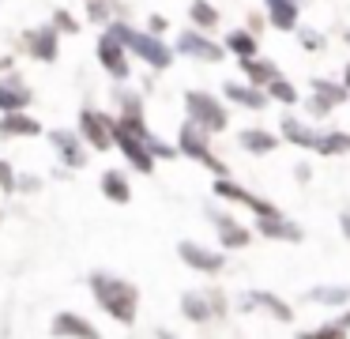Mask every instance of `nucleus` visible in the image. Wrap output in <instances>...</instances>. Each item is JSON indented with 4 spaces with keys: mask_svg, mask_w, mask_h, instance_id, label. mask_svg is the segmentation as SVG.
<instances>
[{
    "mask_svg": "<svg viewBox=\"0 0 350 339\" xmlns=\"http://www.w3.org/2000/svg\"><path fill=\"white\" fill-rule=\"evenodd\" d=\"M94 294H98V301L117 321H132L136 316V290L129 283H117L109 275H94Z\"/></svg>",
    "mask_w": 350,
    "mask_h": 339,
    "instance_id": "nucleus-1",
    "label": "nucleus"
},
{
    "mask_svg": "<svg viewBox=\"0 0 350 339\" xmlns=\"http://www.w3.org/2000/svg\"><path fill=\"white\" fill-rule=\"evenodd\" d=\"M109 34H117V38H121V42L132 49V53H139V57H144L147 64H154V68H166V64H170V49H166L162 42H154L151 34H139V30L121 27V23H117V27L109 30Z\"/></svg>",
    "mask_w": 350,
    "mask_h": 339,
    "instance_id": "nucleus-2",
    "label": "nucleus"
},
{
    "mask_svg": "<svg viewBox=\"0 0 350 339\" xmlns=\"http://www.w3.org/2000/svg\"><path fill=\"white\" fill-rule=\"evenodd\" d=\"M113 136H117V143H121V151L132 158V166H136L139 173H151V166H154V162H151V151L144 147V140H139V136L132 132V128H124V125H117V128H113Z\"/></svg>",
    "mask_w": 350,
    "mask_h": 339,
    "instance_id": "nucleus-3",
    "label": "nucleus"
},
{
    "mask_svg": "<svg viewBox=\"0 0 350 339\" xmlns=\"http://www.w3.org/2000/svg\"><path fill=\"white\" fill-rule=\"evenodd\" d=\"M185 102H189V113H192V117H196L204 128H211V132L226 128V113H222V110H219V105H215L207 95H200V90H196V95H189Z\"/></svg>",
    "mask_w": 350,
    "mask_h": 339,
    "instance_id": "nucleus-4",
    "label": "nucleus"
},
{
    "mask_svg": "<svg viewBox=\"0 0 350 339\" xmlns=\"http://www.w3.org/2000/svg\"><path fill=\"white\" fill-rule=\"evenodd\" d=\"M181 147L189 151L192 158H200V162H204L207 170H215V173H222V177H226V166L215 162V155L207 151V143H204V132H200L196 125H185V132H181Z\"/></svg>",
    "mask_w": 350,
    "mask_h": 339,
    "instance_id": "nucleus-5",
    "label": "nucleus"
},
{
    "mask_svg": "<svg viewBox=\"0 0 350 339\" xmlns=\"http://www.w3.org/2000/svg\"><path fill=\"white\" fill-rule=\"evenodd\" d=\"M79 125H83L87 140H91L94 147H102V151H106L109 143L117 140V136H113V125H109L106 117H98V113H83V117H79Z\"/></svg>",
    "mask_w": 350,
    "mask_h": 339,
    "instance_id": "nucleus-6",
    "label": "nucleus"
},
{
    "mask_svg": "<svg viewBox=\"0 0 350 339\" xmlns=\"http://www.w3.org/2000/svg\"><path fill=\"white\" fill-rule=\"evenodd\" d=\"M121 38L117 34H109V38H102L98 42V57H102V64L109 68V72L117 75V79H121V75H129V64H124V57H121Z\"/></svg>",
    "mask_w": 350,
    "mask_h": 339,
    "instance_id": "nucleus-7",
    "label": "nucleus"
},
{
    "mask_svg": "<svg viewBox=\"0 0 350 339\" xmlns=\"http://www.w3.org/2000/svg\"><path fill=\"white\" fill-rule=\"evenodd\" d=\"M215 192H222V196H230V200H237V203H245V208H252L256 215H275L271 208H267L264 200H256L252 192H245V188H237V185H230L226 177H219V185H215Z\"/></svg>",
    "mask_w": 350,
    "mask_h": 339,
    "instance_id": "nucleus-8",
    "label": "nucleus"
},
{
    "mask_svg": "<svg viewBox=\"0 0 350 339\" xmlns=\"http://www.w3.org/2000/svg\"><path fill=\"white\" fill-rule=\"evenodd\" d=\"M177 49H181V53H189V57H200V60H219V57H222V49H219V45H211L207 38H200V34H181Z\"/></svg>",
    "mask_w": 350,
    "mask_h": 339,
    "instance_id": "nucleus-9",
    "label": "nucleus"
},
{
    "mask_svg": "<svg viewBox=\"0 0 350 339\" xmlns=\"http://www.w3.org/2000/svg\"><path fill=\"white\" fill-rule=\"evenodd\" d=\"M181 260L192 264V268H200V271H219V268H222V256H219V253H207V249L189 245V241L181 245Z\"/></svg>",
    "mask_w": 350,
    "mask_h": 339,
    "instance_id": "nucleus-10",
    "label": "nucleus"
},
{
    "mask_svg": "<svg viewBox=\"0 0 350 339\" xmlns=\"http://www.w3.org/2000/svg\"><path fill=\"white\" fill-rule=\"evenodd\" d=\"M0 132H4V136H38V132H42V128H38V125H34V121H31V117H19V113H16V110H12V113H8V117L0 121Z\"/></svg>",
    "mask_w": 350,
    "mask_h": 339,
    "instance_id": "nucleus-11",
    "label": "nucleus"
},
{
    "mask_svg": "<svg viewBox=\"0 0 350 339\" xmlns=\"http://www.w3.org/2000/svg\"><path fill=\"white\" fill-rule=\"evenodd\" d=\"M267 8H271V23L279 30H290L297 23V8L294 0H267Z\"/></svg>",
    "mask_w": 350,
    "mask_h": 339,
    "instance_id": "nucleus-12",
    "label": "nucleus"
},
{
    "mask_svg": "<svg viewBox=\"0 0 350 339\" xmlns=\"http://www.w3.org/2000/svg\"><path fill=\"white\" fill-rule=\"evenodd\" d=\"M260 218H264V223H260V230L271 234V238H286V241L301 238V230H297V226H290V223H282L279 215H260Z\"/></svg>",
    "mask_w": 350,
    "mask_h": 339,
    "instance_id": "nucleus-13",
    "label": "nucleus"
},
{
    "mask_svg": "<svg viewBox=\"0 0 350 339\" xmlns=\"http://www.w3.org/2000/svg\"><path fill=\"white\" fill-rule=\"evenodd\" d=\"M53 331L57 336H94V328L87 321H79V316H57Z\"/></svg>",
    "mask_w": 350,
    "mask_h": 339,
    "instance_id": "nucleus-14",
    "label": "nucleus"
},
{
    "mask_svg": "<svg viewBox=\"0 0 350 339\" xmlns=\"http://www.w3.org/2000/svg\"><path fill=\"white\" fill-rule=\"evenodd\" d=\"M31 53H38L42 60H53V57H57V34H53V30L31 34Z\"/></svg>",
    "mask_w": 350,
    "mask_h": 339,
    "instance_id": "nucleus-15",
    "label": "nucleus"
},
{
    "mask_svg": "<svg viewBox=\"0 0 350 339\" xmlns=\"http://www.w3.org/2000/svg\"><path fill=\"white\" fill-rule=\"evenodd\" d=\"M245 305H267V309H271V316H279V321H290L286 301L271 298V294H249V298H245Z\"/></svg>",
    "mask_w": 350,
    "mask_h": 339,
    "instance_id": "nucleus-16",
    "label": "nucleus"
},
{
    "mask_svg": "<svg viewBox=\"0 0 350 339\" xmlns=\"http://www.w3.org/2000/svg\"><path fill=\"white\" fill-rule=\"evenodd\" d=\"M53 143H57V147L64 151V158H68L72 166H83V151H79V143L72 140L68 132H53Z\"/></svg>",
    "mask_w": 350,
    "mask_h": 339,
    "instance_id": "nucleus-17",
    "label": "nucleus"
},
{
    "mask_svg": "<svg viewBox=\"0 0 350 339\" xmlns=\"http://www.w3.org/2000/svg\"><path fill=\"white\" fill-rule=\"evenodd\" d=\"M282 132H286V140H294V143H301V147H317L320 143V136H312V132H305L297 121H282Z\"/></svg>",
    "mask_w": 350,
    "mask_h": 339,
    "instance_id": "nucleus-18",
    "label": "nucleus"
},
{
    "mask_svg": "<svg viewBox=\"0 0 350 339\" xmlns=\"http://www.w3.org/2000/svg\"><path fill=\"white\" fill-rule=\"evenodd\" d=\"M102 188H106V196H109V200H117V203L129 200V185H124L121 173H106V177H102Z\"/></svg>",
    "mask_w": 350,
    "mask_h": 339,
    "instance_id": "nucleus-19",
    "label": "nucleus"
},
{
    "mask_svg": "<svg viewBox=\"0 0 350 339\" xmlns=\"http://www.w3.org/2000/svg\"><path fill=\"white\" fill-rule=\"evenodd\" d=\"M19 105H27V90L19 87H8V83H0V110H19Z\"/></svg>",
    "mask_w": 350,
    "mask_h": 339,
    "instance_id": "nucleus-20",
    "label": "nucleus"
},
{
    "mask_svg": "<svg viewBox=\"0 0 350 339\" xmlns=\"http://www.w3.org/2000/svg\"><path fill=\"white\" fill-rule=\"evenodd\" d=\"M245 72H249V79H256V83H271V79H275V68L267 64V60L245 57Z\"/></svg>",
    "mask_w": 350,
    "mask_h": 339,
    "instance_id": "nucleus-21",
    "label": "nucleus"
},
{
    "mask_svg": "<svg viewBox=\"0 0 350 339\" xmlns=\"http://www.w3.org/2000/svg\"><path fill=\"white\" fill-rule=\"evenodd\" d=\"M219 234L226 245H245L249 241V234L241 230V226H234V218H219Z\"/></svg>",
    "mask_w": 350,
    "mask_h": 339,
    "instance_id": "nucleus-22",
    "label": "nucleus"
},
{
    "mask_svg": "<svg viewBox=\"0 0 350 339\" xmlns=\"http://www.w3.org/2000/svg\"><path fill=\"white\" fill-rule=\"evenodd\" d=\"M226 95L234 98V102H241V105H252V110H260V105H264V98H260L256 90H245V87H237V83H230Z\"/></svg>",
    "mask_w": 350,
    "mask_h": 339,
    "instance_id": "nucleus-23",
    "label": "nucleus"
},
{
    "mask_svg": "<svg viewBox=\"0 0 350 339\" xmlns=\"http://www.w3.org/2000/svg\"><path fill=\"white\" fill-rule=\"evenodd\" d=\"M226 42H230V49L241 53V57H252V53H256V42H252V34H245V30H234Z\"/></svg>",
    "mask_w": 350,
    "mask_h": 339,
    "instance_id": "nucleus-24",
    "label": "nucleus"
},
{
    "mask_svg": "<svg viewBox=\"0 0 350 339\" xmlns=\"http://www.w3.org/2000/svg\"><path fill=\"white\" fill-rule=\"evenodd\" d=\"M317 151H324V155H335V151H350V136H320Z\"/></svg>",
    "mask_w": 350,
    "mask_h": 339,
    "instance_id": "nucleus-25",
    "label": "nucleus"
},
{
    "mask_svg": "<svg viewBox=\"0 0 350 339\" xmlns=\"http://www.w3.org/2000/svg\"><path fill=\"white\" fill-rule=\"evenodd\" d=\"M241 143H245L249 151H271V147H275V140H271L267 132H245Z\"/></svg>",
    "mask_w": 350,
    "mask_h": 339,
    "instance_id": "nucleus-26",
    "label": "nucleus"
},
{
    "mask_svg": "<svg viewBox=\"0 0 350 339\" xmlns=\"http://www.w3.org/2000/svg\"><path fill=\"white\" fill-rule=\"evenodd\" d=\"M347 286H320V290H312V298H317V301H332V305H335V301H342V298H347Z\"/></svg>",
    "mask_w": 350,
    "mask_h": 339,
    "instance_id": "nucleus-27",
    "label": "nucleus"
},
{
    "mask_svg": "<svg viewBox=\"0 0 350 339\" xmlns=\"http://www.w3.org/2000/svg\"><path fill=\"white\" fill-rule=\"evenodd\" d=\"M312 90H320V98H324L327 105H332V102H342V87H332V83H324V79L312 83Z\"/></svg>",
    "mask_w": 350,
    "mask_h": 339,
    "instance_id": "nucleus-28",
    "label": "nucleus"
},
{
    "mask_svg": "<svg viewBox=\"0 0 350 339\" xmlns=\"http://www.w3.org/2000/svg\"><path fill=\"white\" fill-rule=\"evenodd\" d=\"M185 313H189L192 321H207V316H211V313H207V305H204V298H192V294L185 298Z\"/></svg>",
    "mask_w": 350,
    "mask_h": 339,
    "instance_id": "nucleus-29",
    "label": "nucleus"
},
{
    "mask_svg": "<svg viewBox=\"0 0 350 339\" xmlns=\"http://www.w3.org/2000/svg\"><path fill=\"white\" fill-rule=\"evenodd\" d=\"M192 19H196V23H204V27H211V23H215V8L200 0V4H192Z\"/></svg>",
    "mask_w": 350,
    "mask_h": 339,
    "instance_id": "nucleus-30",
    "label": "nucleus"
},
{
    "mask_svg": "<svg viewBox=\"0 0 350 339\" xmlns=\"http://www.w3.org/2000/svg\"><path fill=\"white\" fill-rule=\"evenodd\" d=\"M271 95L275 98H282V102H294V87H290V83H282V79H271Z\"/></svg>",
    "mask_w": 350,
    "mask_h": 339,
    "instance_id": "nucleus-31",
    "label": "nucleus"
},
{
    "mask_svg": "<svg viewBox=\"0 0 350 339\" xmlns=\"http://www.w3.org/2000/svg\"><path fill=\"white\" fill-rule=\"evenodd\" d=\"M0 185L8 188V192H12V185H16V177H12V170H8L4 162H0Z\"/></svg>",
    "mask_w": 350,
    "mask_h": 339,
    "instance_id": "nucleus-32",
    "label": "nucleus"
},
{
    "mask_svg": "<svg viewBox=\"0 0 350 339\" xmlns=\"http://www.w3.org/2000/svg\"><path fill=\"white\" fill-rule=\"evenodd\" d=\"M301 42L309 45V49H317V45H320V34H312V30H305V34H301Z\"/></svg>",
    "mask_w": 350,
    "mask_h": 339,
    "instance_id": "nucleus-33",
    "label": "nucleus"
},
{
    "mask_svg": "<svg viewBox=\"0 0 350 339\" xmlns=\"http://www.w3.org/2000/svg\"><path fill=\"white\" fill-rule=\"evenodd\" d=\"M342 230H347V238H350V215H342Z\"/></svg>",
    "mask_w": 350,
    "mask_h": 339,
    "instance_id": "nucleus-34",
    "label": "nucleus"
},
{
    "mask_svg": "<svg viewBox=\"0 0 350 339\" xmlns=\"http://www.w3.org/2000/svg\"><path fill=\"white\" fill-rule=\"evenodd\" d=\"M339 328H342V331H347V328H350V316H347V321H342V324H339Z\"/></svg>",
    "mask_w": 350,
    "mask_h": 339,
    "instance_id": "nucleus-35",
    "label": "nucleus"
},
{
    "mask_svg": "<svg viewBox=\"0 0 350 339\" xmlns=\"http://www.w3.org/2000/svg\"><path fill=\"white\" fill-rule=\"evenodd\" d=\"M347 87H350V68H347Z\"/></svg>",
    "mask_w": 350,
    "mask_h": 339,
    "instance_id": "nucleus-36",
    "label": "nucleus"
}]
</instances>
